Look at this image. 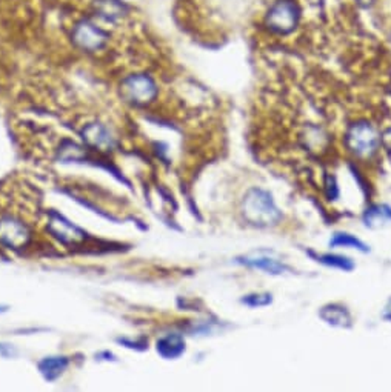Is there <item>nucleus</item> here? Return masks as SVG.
Masks as SVG:
<instances>
[{
    "label": "nucleus",
    "mask_w": 391,
    "mask_h": 392,
    "mask_svg": "<svg viewBox=\"0 0 391 392\" xmlns=\"http://www.w3.org/2000/svg\"><path fill=\"white\" fill-rule=\"evenodd\" d=\"M322 261H324V263H328L332 266H337L341 269H351L353 268V263L349 259L339 257V256H324Z\"/></svg>",
    "instance_id": "nucleus-14"
},
{
    "label": "nucleus",
    "mask_w": 391,
    "mask_h": 392,
    "mask_svg": "<svg viewBox=\"0 0 391 392\" xmlns=\"http://www.w3.org/2000/svg\"><path fill=\"white\" fill-rule=\"evenodd\" d=\"M243 209H245L243 213H245L247 219L255 225H272L281 217L272 197L260 189L250 191L245 203H243Z\"/></svg>",
    "instance_id": "nucleus-1"
},
{
    "label": "nucleus",
    "mask_w": 391,
    "mask_h": 392,
    "mask_svg": "<svg viewBox=\"0 0 391 392\" xmlns=\"http://www.w3.org/2000/svg\"><path fill=\"white\" fill-rule=\"evenodd\" d=\"M332 245L333 247H353V248L365 249L362 242H359L358 239H354L353 235H349V234H337L334 240L332 242Z\"/></svg>",
    "instance_id": "nucleus-13"
},
{
    "label": "nucleus",
    "mask_w": 391,
    "mask_h": 392,
    "mask_svg": "<svg viewBox=\"0 0 391 392\" xmlns=\"http://www.w3.org/2000/svg\"><path fill=\"white\" fill-rule=\"evenodd\" d=\"M66 366H68V360L65 357H49V359L40 362L39 368L43 376H45V379L54 380L65 371Z\"/></svg>",
    "instance_id": "nucleus-11"
},
{
    "label": "nucleus",
    "mask_w": 391,
    "mask_h": 392,
    "mask_svg": "<svg viewBox=\"0 0 391 392\" xmlns=\"http://www.w3.org/2000/svg\"><path fill=\"white\" fill-rule=\"evenodd\" d=\"M49 228L64 242H77L83 239V232L79 228H76V226H73L57 214H53V217H51Z\"/></svg>",
    "instance_id": "nucleus-7"
},
{
    "label": "nucleus",
    "mask_w": 391,
    "mask_h": 392,
    "mask_svg": "<svg viewBox=\"0 0 391 392\" xmlns=\"http://www.w3.org/2000/svg\"><path fill=\"white\" fill-rule=\"evenodd\" d=\"M122 91L124 95L136 105H145L151 102L156 94H158V88L156 83L151 81L148 76H132L122 83Z\"/></svg>",
    "instance_id": "nucleus-3"
},
{
    "label": "nucleus",
    "mask_w": 391,
    "mask_h": 392,
    "mask_svg": "<svg viewBox=\"0 0 391 392\" xmlns=\"http://www.w3.org/2000/svg\"><path fill=\"white\" fill-rule=\"evenodd\" d=\"M28 240V231L19 222L6 219L0 222V242L13 248H21Z\"/></svg>",
    "instance_id": "nucleus-6"
},
{
    "label": "nucleus",
    "mask_w": 391,
    "mask_h": 392,
    "mask_svg": "<svg viewBox=\"0 0 391 392\" xmlns=\"http://www.w3.org/2000/svg\"><path fill=\"white\" fill-rule=\"evenodd\" d=\"M245 263L259 269H265V271L272 274H281L285 269L284 265L277 263V261L273 259H247Z\"/></svg>",
    "instance_id": "nucleus-12"
},
{
    "label": "nucleus",
    "mask_w": 391,
    "mask_h": 392,
    "mask_svg": "<svg viewBox=\"0 0 391 392\" xmlns=\"http://www.w3.org/2000/svg\"><path fill=\"white\" fill-rule=\"evenodd\" d=\"M346 141H349L350 150H353L358 155H370L376 151L379 145V136L371 125L359 124L350 129Z\"/></svg>",
    "instance_id": "nucleus-4"
},
{
    "label": "nucleus",
    "mask_w": 391,
    "mask_h": 392,
    "mask_svg": "<svg viewBox=\"0 0 391 392\" xmlns=\"http://www.w3.org/2000/svg\"><path fill=\"white\" fill-rule=\"evenodd\" d=\"M358 2H359L361 5H363V6H368V5H371L373 0H358Z\"/></svg>",
    "instance_id": "nucleus-15"
},
{
    "label": "nucleus",
    "mask_w": 391,
    "mask_h": 392,
    "mask_svg": "<svg viewBox=\"0 0 391 392\" xmlns=\"http://www.w3.org/2000/svg\"><path fill=\"white\" fill-rule=\"evenodd\" d=\"M299 22V8L291 0H279L276 2L267 16L268 28L277 34L291 32Z\"/></svg>",
    "instance_id": "nucleus-2"
},
{
    "label": "nucleus",
    "mask_w": 391,
    "mask_h": 392,
    "mask_svg": "<svg viewBox=\"0 0 391 392\" xmlns=\"http://www.w3.org/2000/svg\"><path fill=\"white\" fill-rule=\"evenodd\" d=\"M95 13H98L102 19L115 22L122 19V16L125 14V6L122 5L119 0H95Z\"/></svg>",
    "instance_id": "nucleus-8"
},
{
    "label": "nucleus",
    "mask_w": 391,
    "mask_h": 392,
    "mask_svg": "<svg viewBox=\"0 0 391 392\" xmlns=\"http://www.w3.org/2000/svg\"><path fill=\"white\" fill-rule=\"evenodd\" d=\"M158 351L165 359H176L185 351V343L179 335H167L159 340Z\"/></svg>",
    "instance_id": "nucleus-10"
},
{
    "label": "nucleus",
    "mask_w": 391,
    "mask_h": 392,
    "mask_svg": "<svg viewBox=\"0 0 391 392\" xmlns=\"http://www.w3.org/2000/svg\"><path fill=\"white\" fill-rule=\"evenodd\" d=\"M76 45L85 51H98L107 42V34L90 22H81L73 31Z\"/></svg>",
    "instance_id": "nucleus-5"
},
{
    "label": "nucleus",
    "mask_w": 391,
    "mask_h": 392,
    "mask_svg": "<svg viewBox=\"0 0 391 392\" xmlns=\"http://www.w3.org/2000/svg\"><path fill=\"white\" fill-rule=\"evenodd\" d=\"M83 136L86 138V142L95 148H100V150H108V148L112 146V138L108 134V131L98 124L90 125L86 128Z\"/></svg>",
    "instance_id": "nucleus-9"
}]
</instances>
